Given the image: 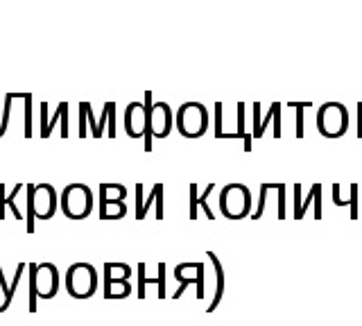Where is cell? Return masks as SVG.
Wrapping results in <instances>:
<instances>
[{"mask_svg":"<svg viewBox=\"0 0 362 326\" xmlns=\"http://www.w3.org/2000/svg\"><path fill=\"white\" fill-rule=\"evenodd\" d=\"M23 188H28V184H21V182H18V186H16L14 190H11V195L5 199V204H7L11 211H14L16 220H23V211H21V209H18V204H16V197H18V193H21Z\"/></svg>","mask_w":362,"mask_h":326,"instance_id":"23","label":"cell"},{"mask_svg":"<svg viewBox=\"0 0 362 326\" xmlns=\"http://www.w3.org/2000/svg\"><path fill=\"white\" fill-rule=\"evenodd\" d=\"M206 256H209V267H211V272H209L211 274V284H209L211 299H209L206 313H215L224 299V292H226V272H224V265L218 258V254L206 252Z\"/></svg>","mask_w":362,"mask_h":326,"instance_id":"9","label":"cell"},{"mask_svg":"<svg viewBox=\"0 0 362 326\" xmlns=\"http://www.w3.org/2000/svg\"><path fill=\"white\" fill-rule=\"evenodd\" d=\"M220 213L226 220H245L252 218L254 213V199L249 186L240 182H231L220 190Z\"/></svg>","mask_w":362,"mask_h":326,"instance_id":"1","label":"cell"},{"mask_svg":"<svg viewBox=\"0 0 362 326\" xmlns=\"http://www.w3.org/2000/svg\"><path fill=\"white\" fill-rule=\"evenodd\" d=\"M339 188H342V184H335L333 186V204L335 206H349L351 209V220H358V184H349V197H342V193H339Z\"/></svg>","mask_w":362,"mask_h":326,"instance_id":"14","label":"cell"},{"mask_svg":"<svg viewBox=\"0 0 362 326\" xmlns=\"http://www.w3.org/2000/svg\"><path fill=\"white\" fill-rule=\"evenodd\" d=\"M308 206H315V220H322V216H324V213H322V184H313L310 186V193L301 202V209L294 213V220H303Z\"/></svg>","mask_w":362,"mask_h":326,"instance_id":"15","label":"cell"},{"mask_svg":"<svg viewBox=\"0 0 362 326\" xmlns=\"http://www.w3.org/2000/svg\"><path fill=\"white\" fill-rule=\"evenodd\" d=\"M127 188L122 184L102 182L100 184V220H122L127 216Z\"/></svg>","mask_w":362,"mask_h":326,"instance_id":"8","label":"cell"},{"mask_svg":"<svg viewBox=\"0 0 362 326\" xmlns=\"http://www.w3.org/2000/svg\"><path fill=\"white\" fill-rule=\"evenodd\" d=\"M145 107L150 111V129L145 134V152H152V139H168L173 132V109L168 103H152V93H145Z\"/></svg>","mask_w":362,"mask_h":326,"instance_id":"7","label":"cell"},{"mask_svg":"<svg viewBox=\"0 0 362 326\" xmlns=\"http://www.w3.org/2000/svg\"><path fill=\"white\" fill-rule=\"evenodd\" d=\"M86 109H84V105H79V136L82 139H86L88 136V129H86Z\"/></svg>","mask_w":362,"mask_h":326,"instance_id":"30","label":"cell"},{"mask_svg":"<svg viewBox=\"0 0 362 326\" xmlns=\"http://www.w3.org/2000/svg\"><path fill=\"white\" fill-rule=\"evenodd\" d=\"M150 129V111L141 103H129L124 109V132L129 139H143Z\"/></svg>","mask_w":362,"mask_h":326,"instance_id":"11","label":"cell"},{"mask_svg":"<svg viewBox=\"0 0 362 326\" xmlns=\"http://www.w3.org/2000/svg\"><path fill=\"white\" fill-rule=\"evenodd\" d=\"M136 274H139V288H136V290H139V297L145 299V288L147 286H156L158 288V276H154V279L145 276V263H139V272H136Z\"/></svg>","mask_w":362,"mask_h":326,"instance_id":"21","label":"cell"},{"mask_svg":"<svg viewBox=\"0 0 362 326\" xmlns=\"http://www.w3.org/2000/svg\"><path fill=\"white\" fill-rule=\"evenodd\" d=\"M59 206V195L52 184H37L34 186V216L37 220H50Z\"/></svg>","mask_w":362,"mask_h":326,"instance_id":"12","label":"cell"},{"mask_svg":"<svg viewBox=\"0 0 362 326\" xmlns=\"http://www.w3.org/2000/svg\"><path fill=\"white\" fill-rule=\"evenodd\" d=\"M5 184L0 182V220H5V209H7V204H5Z\"/></svg>","mask_w":362,"mask_h":326,"instance_id":"32","label":"cell"},{"mask_svg":"<svg viewBox=\"0 0 362 326\" xmlns=\"http://www.w3.org/2000/svg\"><path fill=\"white\" fill-rule=\"evenodd\" d=\"M66 290L73 299H88L98 292L100 279L90 263H73L66 272Z\"/></svg>","mask_w":362,"mask_h":326,"instance_id":"6","label":"cell"},{"mask_svg":"<svg viewBox=\"0 0 362 326\" xmlns=\"http://www.w3.org/2000/svg\"><path fill=\"white\" fill-rule=\"evenodd\" d=\"M351 127V114L342 103H324L317 109V132L324 139H342Z\"/></svg>","mask_w":362,"mask_h":326,"instance_id":"4","label":"cell"},{"mask_svg":"<svg viewBox=\"0 0 362 326\" xmlns=\"http://www.w3.org/2000/svg\"><path fill=\"white\" fill-rule=\"evenodd\" d=\"M175 127L184 139H202L209 132V109L202 103H184L175 114Z\"/></svg>","mask_w":362,"mask_h":326,"instance_id":"3","label":"cell"},{"mask_svg":"<svg viewBox=\"0 0 362 326\" xmlns=\"http://www.w3.org/2000/svg\"><path fill=\"white\" fill-rule=\"evenodd\" d=\"M41 118H43V129L41 132H45V127H48V105H41Z\"/></svg>","mask_w":362,"mask_h":326,"instance_id":"34","label":"cell"},{"mask_svg":"<svg viewBox=\"0 0 362 326\" xmlns=\"http://www.w3.org/2000/svg\"><path fill=\"white\" fill-rule=\"evenodd\" d=\"M57 292H59V269H57V265H30V313H37V297L52 299Z\"/></svg>","mask_w":362,"mask_h":326,"instance_id":"2","label":"cell"},{"mask_svg":"<svg viewBox=\"0 0 362 326\" xmlns=\"http://www.w3.org/2000/svg\"><path fill=\"white\" fill-rule=\"evenodd\" d=\"M156 204V188L152 186L150 199H143V184H136V220H145L147 209Z\"/></svg>","mask_w":362,"mask_h":326,"instance_id":"19","label":"cell"},{"mask_svg":"<svg viewBox=\"0 0 362 326\" xmlns=\"http://www.w3.org/2000/svg\"><path fill=\"white\" fill-rule=\"evenodd\" d=\"M358 127H356V134H358V139H362V103H358Z\"/></svg>","mask_w":362,"mask_h":326,"instance_id":"33","label":"cell"},{"mask_svg":"<svg viewBox=\"0 0 362 326\" xmlns=\"http://www.w3.org/2000/svg\"><path fill=\"white\" fill-rule=\"evenodd\" d=\"M59 206L68 220H86L93 211V193L86 184H68L59 197Z\"/></svg>","mask_w":362,"mask_h":326,"instance_id":"5","label":"cell"},{"mask_svg":"<svg viewBox=\"0 0 362 326\" xmlns=\"http://www.w3.org/2000/svg\"><path fill=\"white\" fill-rule=\"evenodd\" d=\"M66 114H68V105H66V103H62L59 107H57L54 118L48 122V127H45V132H41V136H43V139H48V136H50V132H52V127H54V122H57V120H64V116H66Z\"/></svg>","mask_w":362,"mask_h":326,"instance_id":"25","label":"cell"},{"mask_svg":"<svg viewBox=\"0 0 362 326\" xmlns=\"http://www.w3.org/2000/svg\"><path fill=\"white\" fill-rule=\"evenodd\" d=\"M290 107L292 109H297V139H303V134H305V129H303V111L308 109V107H313L310 103H290Z\"/></svg>","mask_w":362,"mask_h":326,"instance_id":"22","label":"cell"},{"mask_svg":"<svg viewBox=\"0 0 362 326\" xmlns=\"http://www.w3.org/2000/svg\"><path fill=\"white\" fill-rule=\"evenodd\" d=\"M34 186L37 184H28V231L32 233L34 231V220H37V216H34Z\"/></svg>","mask_w":362,"mask_h":326,"instance_id":"24","label":"cell"},{"mask_svg":"<svg viewBox=\"0 0 362 326\" xmlns=\"http://www.w3.org/2000/svg\"><path fill=\"white\" fill-rule=\"evenodd\" d=\"M173 274L181 286H195L197 299L206 297V263H179Z\"/></svg>","mask_w":362,"mask_h":326,"instance_id":"10","label":"cell"},{"mask_svg":"<svg viewBox=\"0 0 362 326\" xmlns=\"http://www.w3.org/2000/svg\"><path fill=\"white\" fill-rule=\"evenodd\" d=\"M129 281H116V284H105V299H124L132 295Z\"/></svg>","mask_w":362,"mask_h":326,"instance_id":"20","label":"cell"},{"mask_svg":"<svg viewBox=\"0 0 362 326\" xmlns=\"http://www.w3.org/2000/svg\"><path fill=\"white\" fill-rule=\"evenodd\" d=\"M156 276H158V297L161 299H165V263H158V272H156Z\"/></svg>","mask_w":362,"mask_h":326,"instance_id":"28","label":"cell"},{"mask_svg":"<svg viewBox=\"0 0 362 326\" xmlns=\"http://www.w3.org/2000/svg\"><path fill=\"white\" fill-rule=\"evenodd\" d=\"M156 188V220H163V184H154Z\"/></svg>","mask_w":362,"mask_h":326,"instance_id":"27","label":"cell"},{"mask_svg":"<svg viewBox=\"0 0 362 326\" xmlns=\"http://www.w3.org/2000/svg\"><path fill=\"white\" fill-rule=\"evenodd\" d=\"M132 267L127 263H105V284H116V281H129Z\"/></svg>","mask_w":362,"mask_h":326,"instance_id":"17","label":"cell"},{"mask_svg":"<svg viewBox=\"0 0 362 326\" xmlns=\"http://www.w3.org/2000/svg\"><path fill=\"white\" fill-rule=\"evenodd\" d=\"M82 105H84V109H86V120H88V125H90V136L98 139V120L93 118V109H90L88 103H82Z\"/></svg>","mask_w":362,"mask_h":326,"instance_id":"29","label":"cell"},{"mask_svg":"<svg viewBox=\"0 0 362 326\" xmlns=\"http://www.w3.org/2000/svg\"><path fill=\"white\" fill-rule=\"evenodd\" d=\"M274 120V139H281V103H272V107H269V114L260 120V129H258V134L254 139H263V134H265V129H267V125L269 122Z\"/></svg>","mask_w":362,"mask_h":326,"instance_id":"18","label":"cell"},{"mask_svg":"<svg viewBox=\"0 0 362 326\" xmlns=\"http://www.w3.org/2000/svg\"><path fill=\"white\" fill-rule=\"evenodd\" d=\"M23 269H25V263H18V269H16V274H14V281H11V286H7L5 274H3V267H0V290H5V301L0 303V313H5V310L9 308L11 299H14V290L18 288V281H21V276H23Z\"/></svg>","mask_w":362,"mask_h":326,"instance_id":"16","label":"cell"},{"mask_svg":"<svg viewBox=\"0 0 362 326\" xmlns=\"http://www.w3.org/2000/svg\"><path fill=\"white\" fill-rule=\"evenodd\" d=\"M215 188V182H209V186L202 190V195H199V186L197 184H190V220H197V211L199 206L204 209V213H206V218L209 220H215L213 216V211L209 206V195H211V190Z\"/></svg>","mask_w":362,"mask_h":326,"instance_id":"13","label":"cell"},{"mask_svg":"<svg viewBox=\"0 0 362 326\" xmlns=\"http://www.w3.org/2000/svg\"><path fill=\"white\" fill-rule=\"evenodd\" d=\"M25 100H28V107H25V109H28V111H25V136L30 139V136H32V118H30V116H32V111H30V109H32V107H30L32 95L25 93Z\"/></svg>","mask_w":362,"mask_h":326,"instance_id":"31","label":"cell"},{"mask_svg":"<svg viewBox=\"0 0 362 326\" xmlns=\"http://www.w3.org/2000/svg\"><path fill=\"white\" fill-rule=\"evenodd\" d=\"M215 109V139H222L224 136V125H222V116H224V105L222 103H218L213 107Z\"/></svg>","mask_w":362,"mask_h":326,"instance_id":"26","label":"cell"}]
</instances>
